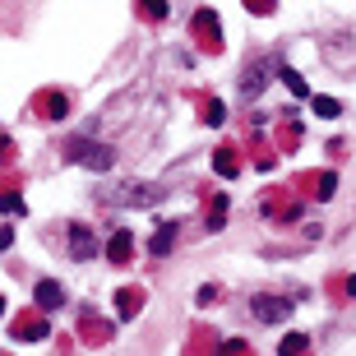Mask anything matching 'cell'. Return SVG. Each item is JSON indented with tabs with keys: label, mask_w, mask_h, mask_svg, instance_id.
I'll use <instances>...</instances> for the list:
<instances>
[{
	"label": "cell",
	"mask_w": 356,
	"mask_h": 356,
	"mask_svg": "<svg viewBox=\"0 0 356 356\" xmlns=\"http://www.w3.org/2000/svg\"><path fill=\"white\" fill-rule=\"evenodd\" d=\"M65 162L88 167V172H111L120 158H116V148H111V144H97V139H70V144H65Z\"/></svg>",
	"instance_id": "cell-2"
},
{
	"label": "cell",
	"mask_w": 356,
	"mask_h": 356,
	"mask_svg": "<svg viewBox=\"0 0 356 356\" xmlns=\"http://www.w3.org/2000/svg\"><path fill=\"white\" fill-rule=\"evenodd\" d=\"M0 213H14V218H19V213H28V204L19 195H0Z\"/></svg>",
	"instance_id": "cell-12"
},
{
	"label": "cell",
	"mask_w": 356,
	"mask_h": 356,
	"mask_svg": "<svg viewBox=\"0 0 356 356\" xmlns=\"http://www.w3.org/2000/svg\"><path fill=\"white\" fill-rule=\"evenodd\" d=\"M222 116H227L222 102H209V125H222Z\"/></svg>",
	"instance_id": "cell-17"
},
{
	"label": "cell",
	"mask_w": 356,
	"mask_h": 356,
	"mask_svg": "<svg viewBox=\"0 0 356 356\" xmlns=\"http://www.w3.org/2000/svg\"><path fill=\"white\" fill-rule=\"evenodd\" d=\"M277 352H282V356H301V352H310V338H305V333H287Z\"/></svg>",
	"instance_id": "cell-11"
},
{
	"label": "cell",
	"mask_w": 356,
	"mask_h": 356,
	"mask_svg": "<svg viewBox=\"0 0 356 356\" xmlns=\"http://www.w3.org/2000/svg\"><path fill=\"white\" fill-rule=\"evenodd\" d=\"M310 111H315L319 120H338L343 116V102H338V97H319V92H310Z\"/></svg>",
	"instance_id": "cell-8"
},
{
	"label": "cell",
	"mask_w": 356,
	"mask_h": 356,
	"mask_svg": "<svg viewBox=\"0 0 356 356\" xmlns=\"http://www.w3.org/2000/svg\"><path fill=\"white\" fill-rule=\"evenodd\" d=\"M213 167H218V176H236V158H232V153H218V162H213Z\"/></svg>",
	"instance_id": "cell-13"
},
{
	"label": "cell",
	"mask_w": 356,
	"mask_h": 356,
	"mask_svg": "<svg viewBox=\"0 0 356 356\" xmlns=\"http://www.w3.org/2000/svg\"><path fill=\"white\" fill-rule=\"evenodd\" d=\"M277 79H282V83L291 88V97H310V83H305V79H301V74H296L291 65H277Z\"/></svg>",
	"instance_id": "cell-10"
},
{
	"label": "cell",
	"mask_w": 356,
	"mask_h": 356,
	"mask_svg": "<svg viewBox=\"0 0 356 356\" xmlns=\"http://www.w3.org/2000/svg\"><path fill=\"white\" fill-rule=\"evenodd\" d=\"M10 245H14V232L5 227V232H0V250H10Z\"/></svg>",
	"instance_id": "cell-18"
},
{
	"label": "cell",
	"mask_w": 356,
	"mask_h": 356,
	"mask_svg": "<svg viewBox=\"0 0 356 356\" xmlns=\"http://www.w3.org/2000/svg\"><path fill=\"white\" fill-rule=\"evenodd\" d=\"M222 218H227V199H213V213H209V227H213V232L222 227Z\"/></svg>",
	"instance_id": "cell-14"
},
{
	"label": "cell",
	"mask_w": 356,
	"mask_h": 356,
	"mask_svg": "<svg viewBox=\"0 0 356 356\" xmlns=\"http://www.w3.org/2000/svg\"><path fill=\"white\" fill-rule=\"evenodd\" d=\"M167 195L162 185H153V181H111V185H97V204H106V209H153L158 199Z\"/></svg>",
	"instance_id": "cell-1"
},
{
	"label": "cell",
	"mask_w": 356,
	"mask_h": 356,
	"mask_svg": "<svg viewBox=\"0 0 356 356\" xmlns=\"http://www.w3.org/2000/svg\"><path fill=\"white\" fill-rule=\"evenodd\" d=\"M47 111H51V116H65V111H70V102L60 97V92H51V102H47Z\"/></svg>",
	"instance_id": "cell-15"
},
{
	"label": "cell",
	"mask_w": 356,
	"mask_h": 356,
	"mask_svg": "<svg viewBox=\"0 0 356 356\" xmlns=\"http://www.w3.org/2000/svg\"><path fill=\"white\" fill-rule=\"evenodd\" d=\"M130 232H116V236L106 241V259H111V264H125V259H130Z\"/></svg>",
	"instance_id": "cell-9"
},
{
	"label": "cell",
	"mask_w": 356,
	"mask_h": 356,
	"mask_svg": "<svg viewBox=\"0 0 356 356\" xmlns=\"http://www.w3.org/2000/svg\"><path fill=\"white\" fill-rule=\"evenodd\" d=\"M70 259H74V264H83V259H97V250H102V245H97V236H92L88 227H70Z\"/></svg>",
	"instance_id": "cell-4"
},
{
	"label": "cell",
	"mask_w": 356,
	"mask_h": 356,
	"mask_svg": "<svg viewBox=\"0 0 356 356\" xmlns=\"http://www.w3.org/2000/svg\"><path fill=\"white\" fill-rule=\"evenodd\" d=\"M144 10H148V19H167V5L162 0H144Z\"/></svg>",
	"instance_id": "cell-16"
},
{
	"label": "cell",
	"mask_w": 356,
	"mask_h": 356,
	"mask_svg": "<svg viewBox=\"0 0 356 356\" xmlns=\"http://www.w3.org/2000/svg\"><path fill=\"white\" fill-rule=\"evenodd\" d=\"M176 232H181V222H162L158 232L148 236V250L158 254V259H162V254H172V245H176Z\"/></svg>",
	"instance_id": "cell-7"
},
{
	"label": "cell",
	"mask_w": 356,
	"mask_h": 356,
	"mask_svg": "<svg viewBox=\"0 0 356 356\" xmlns=\"http://www.w3.org/2000/svg\"><path fill=\"white\" fill-rule=\"evenodd\" d=\"M264 83H268V60H254V65L241 74V97H245V102H254V97L264 92Z\"/></svg>",
	"instance_id": "cell-5"
},
{
	"label": "cell",
	"mask_w": 356,
	"mask_h": 356,
	"mask_svg": "<svg viewBox=\"0 0 356 356\" xmlns=\"http://www.w3.org/2000/svg\"><path fill=\"white\" fill-rule=\"evenodd\" d=\"M33 301H38V310H60L65 305V287L60 282H38L33 287Z\"/></svg>",
	"instance_id": "cell-6"
},
{
	"label": "cell",
	"mask_w": 356,
	"mask_h": 356,
	"mask_svg": "<svg viewBox=\"0 0 356 356\" xmlns=\"http://www.w3.org/2000/svg\"><path fill=\"white\" fill-rule=\"evenodd\" d=\"M250 310H254L259 324H287V319H291V301H287V296H254Z\"/></svg>",
	"instance_id": "cell-3"
}]
</instances>
